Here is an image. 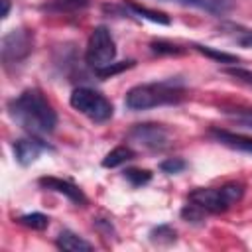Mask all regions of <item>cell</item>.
I'll return each instance as SVG.
<instances>
[{"mask_svg": "<svg viewBox=\"0 0 252 252\" xmlns=\"http://www.w3.org/2000/svg\"><path fill=\"white\" fill-rule=\"evenodd\" d=\"M33 49V35L30 30H12L2 37V61L4 65H16L24 61Z\"/></svg>", "mask_w": 252, "mask_h": 252, "instance_id": "6", "label": "cell"}, {"mask_svg": "<svg viewBox=\"0 0 252 252\" xmlns=\"http://www.w3.org/2000/svg\"><path fill=\"white\" fill-rule=\"evenodd\" d=\"M238 43L242 47H252V32H246L242 37H238Z\"/></svg>", "mask_w": 252, "mask_h": 252, "instance_id": "24", "label": "cell"}, {"mask_svg": "<svg viewBox=\"0 0 252 252\" xmlns=\"http://www.w3.org/2000/svg\"><path fill=\"white\" fill-rule=\"evenodd\" d=\"M89 4V0H53L51 8L57 12H71V10H81Z\"/></svg>", "mask_w": 252, "mask_h": 252, "instance_id": "18", "label": "cell"}, {"mask_svg": "<svg viewBox=\"0 0 252 252\" xmlns=\"http://www.w3.org/2000/svg\"><path fill=\"white\" fill-rule=\"evenodd\" d=\"M55 244L59 250H65V252H89V250H93V244L87 242L83 236L75 234L73 230H61Z\"/></svg>", "mask_w": 252, "mask_h": 252, "instance_id": "11", "label": "cell"}, {"mask_svg": "<svg viewBox=\"0 0 252 252\" xmlns=\"http://www.w3.org/2000/svg\"><path fill=\"white\" fill-rule=\"evenodd\" d=\"M134 158H136V152H134L132 148H128V146H118V148H114L112 152H108V154L104 156L102 165H104V167H118V165H124L126 161H130V159H134Z\"/></svg>", "mask_w": 252, "mask_h": 252, "instance_id": "13", "label": "cell"}, {"mask_svg": "<svg viewBox=\"0 0 252 252\" xmlns=\"http://www.w3.org/2000/svg\"><path fill=\"white\" fill-rule=\"evenodd\" d=\"M152 49H154L156 53H183V49H181L179 45H173V43L161 41V39L152 41Z\"/></svg>", "mask_w": 252, "mask_h": 252, "instance_id": "20", "label": "cell"}, {"mask_svg": "<svg viewBox=\"0 0 252 252\" xmlns=\"http://www.w3.org/2000/svg\"><path fill=\"white\" fill-rule=\"evenodd\" d=\"M219 144L230 148V150H238V152H244V154H252V138L248 136H242V134H234V132H228V130H220V128H213L209 132Z\"/></svg>", "mask_w": 252, "mask_h": 252, "instance_id": "10", "label": "cell"}, {"mask_svg": "<svg viewBox=\"0 0 252 252\" xmlns=\"http://www.w3.org/2000/svg\"><path fill=\"white\" fill-rule=\"evenodd\" d=\"M49 150V146L45 142H41L37 136L33 138H22V140H16L14 142V156H16V161L20 165H30L33 163L41 152Z\"/></svg>", "mask_w": 252, "mask_h": 252, "instance_id": "8", "label": "cell"}, {"mask_svg": "<svg viewBox=\"0 0 252 252\" xmlns=\"http://www.w3.org/2000/svg\"><path fill=\"white\" fill-rule=\"evenodd\" d=\"M128 138L146 148V150H163L169 146V130L161 124H152V122H146V124H136L130 132H128Z\"/></svg>", "mask_w": 252, "mask_h": 252, "instance_id": "7", "label": "cell"}, {"mask_svg": "<svg viewBox=\"0 0 252 252\" xmlns=\"http://www.w3.org/2000/svg\"><path fill=\"white\" fill-rule=\"evenodd\" d=\"M85 59H87V65L91 69H94V73H98V71H102L114 63L116 43H114V37L106 26H96L91 32Z\"/></svg>", "mask_w": 252, "mask_h": 252, "instance_id": "5", "label": "cell"}, {"mask_svg": "<svg viewBox=\"0 0 252 252\" xmlns=\"http://www.w3.org/2000/svg\"><path fill=\"white\" fill-rule=\"evenodd\" d=\"M171 2L193 6V8H199V10L211 12V14H224L232 4L230 0H171Z\"/></svg>", "mask_w": 252, "mask_h": 252, "instance_id": "12", "label": "cell"}, {"mask_svg": "<svg viewBox=\"0 0 252 252\" xmlns=\"http://www.w3.org/2000/svg\"><path fill=\"white\" fill-rule=\"evenodd\" d=\"M69 102L77 112H81L83 116H87L89 120L98 122V124L110 120L112 112H114L112 102L104 94H100L98 91H93L89 87L75 89L69 96Z\"/></svg>", "mask_w": 252, "mask_h": 252, "instance_id": "4", "label": "cell"}, {"mask_svg": "<svg viewBox=\"0 0 252 252\" xmlns=\"http://www.w3.org/2000/svg\"><path fill=\"white\" fill-rule=\"evenodd\" d=\"M185 96V87L181 81L167 79L159 83L136 85L126 93L124 104L130 110H148L163 104H177Z\"/></svg>", "mask_w": 252, "mask_h": 252, "instance_id": "2", "label": "cell"}, {"mask_svg": "<svg viewBox=\"0 0 252 252\" xmlns=\"http://www.w3.org/2000/svg\"><path fill=\"white\" fill-rule=\"evenodd\" d=\"M185 161L181 159V158H169V159H163L161 163H159V169L163 171V173H179V171H183L185 169Z\"/></svg>", "mask_w": 252, "mask_h": 252, "instance_id": "19", "label": "cell"}, {"mask_svg": "<svg viewBox=\"0 0 252 252\" xmlns=\"http://www.w3.org/2000/svg\"><path fill=\"white\" fill-rule=\"evenodd\" d=\"M226 73H228L230 77H234V79H238V81L246 83V85H252V71H248V69L232 67V69H226Z\"/></svg>", "mask_w": 252, "mask_h": 252, "instance_id": "23", "label": "cell"}, {"mask_svg": "<svg viewBox=\"0 0 252 252\" xmlns=\"http://www.w3.org/2000/svg\"><path fill=\"white\" fill-rule=\"evenodd\" d=\"M2 2V18H8L10 14V0H0Z\"/></svg>", "mask_w": 252, "mask_h": 252, "instance_id": "25", "label": "cell"}, {"mask_svg": "<svg viewBox=\"0 0 252 252\" xmlns=\"http://www.w3.org/2000/svg\"><path fill=\"white\" fill-rule=\"evenodd\" d=\"M39 185L43 189H49V191H55V193H61L65 195L69 201H73L75 205H85L87 203V197L85 193L79 189V185L67 181V179H59V177H41L39 179Z\"/></svg>", "mask_w": 252, "mask_h": 252, "instance_id": "9", "label": "cell"}, {"mask_svg": "<svg viewBox=\"0 0 252 252\" xmlns=\"http://www.w3.org/2000/svg\"><path fill=\"white\" fill-rule=\"evenodd\" d=\"M18 222L28 228H33V230H43L49 224V219L43 213H28V215H22L18 219Z\"/></svg>", "mask_w": 252, "mask_h": 252, "instance_id": "15", "label": "cell"}, {"mask_svg": "<svg viewBox=\"0 0 252 252\" xmlns=\"http://www.w3.org/2000/svg\"><path fill=\"white\" fill-rule=\"evenodd\" d=\"M150 236H152V240H163V238H167L169 242H173L175 240V230L169 228V226H165V224H161V226L154 228Z\"/></svg>", "mask_w": 252, "mask_h": 252, "instance_id": "21", "label": "cell"}, {"mask_svg": "<svg viewBox=\"0 0 252 252\" xmlns=\"http://www.w3.org/2000/svg\"><path fill=\"white\" fill-rule=\"evenodd\" d=\"M244 195V185L230 181L220 187H201L189 195V203L197 205L205 213H224L236 205Z\"/></svg>", "mask_w": 252, "mask_h": 252, "instance_id": "3", "label": "cell"}, {"mask_svg": "<svg viewBox=\"0 0 252 252\" xmlns=\"http://www.w3.org/2000/svg\"><path fill=\"white\" fill-rule=\"evenodd\" d=\"M124 177H126V179L130 181V185H134V187H142V185H146V183L152 181V173H150L148 169H138V167L126 169V171H124Z\"/></svg>", "mask_w": 252, "mask_h": 252, "instance_id": "16", "label": "cell"}, {"mask_svg": "<svg viewBox=\"0 0 252 252\" xmlns=\"http://www.w3.org/2000/svg\"><path fill=\"white\" fill-rule=\"evenodd\" d=\"M195 49L205 53V55H209V57H213V59H217V61H220V63H238L236 55H230V53H224V51H217V49L207 47V45H195Z\"/></svg>", "mask_w": 252, "mask_h": 252, "instance_id": "17", "label": "cell"}, {"mask_svg": "<svg viewBox=\"0 0 252 252\" xmlns=\"http://www.w3.org/2000/svg\"><path fill=\"white\" fill-rule=\"evenodd\" d=\"M12 120L32 136H47L57 126V114L37 89H26L8 102Z\"/></svg>", "mask_w": 252, "mask_h": 252, "instance_id": "1", "label": "cell"}, {"mask_svg": "<svg viewBox=\"0 0 252 252\" xmlns=\"http://www.w3.org/2000/svg\"><path fill=\"white\" fill-rule=\"evenodd\" d=\"M126 8L136 14L138 18H144V20H150L154 24H163V26H169V18L163 14V12H158V10H150L146 6H140V4H134V2H126Z\"/></svg>", "mask_w": 252, "mask_h": 252, "instance_id": "14", "label": "cell"}, {"mask_svg": "<svg viewBox=\"0 0 252 252\" xmlns=\"http://www.w3.org/2000/svg\"><path fill=\"white\" fill-rule=\"evenodd\" d=\"M238 124L246 126V128H252V108H238L236 112L230 114Z\"/></svg>", "mask_w": 252, "mask_h": 252, "instance_id": "22", "label": "cell"}]
</instances>
